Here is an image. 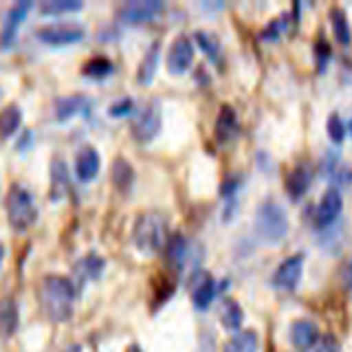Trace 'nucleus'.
Instances as JSON below:
<instances>
[{
    "instance_id": "obj_35",
    "label": "nucleus",
    "mask_w": 352,
    "mask_h": 352,
    "mask_svg": "<svg viewBox=\"0 0 352 352\" xmlns=\"http://www.w3.org/2000/svg\"><path fill=\"white\" fill-rule=\"evenodd\" d=\"M62 352H82V346L80 344H71V346H66Z\"/></svg>"
},
{
    "instance_id": "obj_6",
    "label": "nucleus",
    "mask_w": 352,
    "mask_h": 352,
    "mask_svg": "<svg viewBox=\"0 0 352 352\" xmlns=\"http://www.w3.org/2000/svg\"><path fill=\"white\" fill-rule=\"evenodd\" d=\"M84 27L80 22H49L36 29V36L49 44H71L84 38Z\"/></svg>"
},
{
    "instance_id": "obj_16",
    "label": "nucleus",
    "mask_w": 352,
    "mask_h": 352,
    "mask_svg": "<svg viewBox=\"0 0 352 352\" xmlns=\"http://www.w3.org/2000/svg\"><path fill=\"white\" fill-rule=\"evenodd\" d=\"M102 271H104V260L99 258L97 253H88V256L77 260V264H75V275H77V280H80V284L86 280L99 278V273Z\"/></svg>"
},
{
    "instance_id": "obj_1",
    "label": "nucleus",
    "mask_w": 352,
    "mask_h": 352,
    "mask_svg": "<svg viewBox=\"0 0 352 352\" xmlns=\"http://www.w3.org/2000/svg\"><path fill=\"white\" fill-rule=\"evenodd\" d=\"M42 308L53 322H66L73 315L75 284L64 275H47L40 289Z\"/></svg>"
},
{
    "instance_id": "obj_13",
    "label": "nucleus",
    "mask_w": 352,
    "mask_h": 352,
    "mask_svg": "<svg viewBox=\"0 0 352 352\" xmlns=\"http://www.w3.org/2000/svg\"><path fill=\"white\" fill-rule=\"evenodd\" d=\"M29 9H31L29 0H20V3H14L9 7L5 25H3V33H0V44H3V47H9V44H11V40H14L16 31H18V25L25 20Z\"/></svg>"
},
{
    "instance_id": "obj_28",
    "label": "nucleus",
    "mask_w": 352,
    "mask_h": 352,
    "mask_svg": "<svg viewBox=\"0 0 352 352\" xmlns=\"http://www.w3.org/2000/svg\"><path fill=\"white\" fill-rule=\"evenodd\" d=\"M194 36H196V44H198V47H201L207 53V58H212V60H218L220 58V42H218V38L214 36V33L196 31Z\"/></svg>"
},
{
    "instance_id": "obj_21",
    "label": "nucleus",
    "mask_w": 352,
    "mask_h": 352,
    "mask_svg": "<svg viewBox=\"0 0 352 352\" xmlns=\"http://www.w3.org/2000/svg\"><path fill=\"white\" fill-rule=\"evenodd\" d=\"M238 130V117L236 113L231 110L229 106L220 108V115H218V124H216V135L220 141H229L231 137L236 135Z\"/></svg>"
},
{
    "instance_id": "obj_34",
    "label": "nucleus",
    "mask_w": 352,
    "mask_h": 352,
    "mask_svg": "<svg viewBox=\"0 0 352 352\" xmlns=\"http://www.w3.org/2000/svg\"><path fill=\"white\" fill-rule=\"evenodd\" d=\"M317 352H341V348L333 337H324L317 344Z\"/></svg>"
},
{
    "instance_id": "obj_31",
    "label": "nucleus",
    "mask_w": 352,
    "mask_h": 352,
    "mask_svg": "<svg viewBox=\"0 0 352 352\" xmlns=\"http://www.w3.org/2000/svg\"><path fill=\"white\" fill-rule=\"evenodd\" d=\"M328 135L330 139H333L335 143H341L346 137V124L344 119H341L339 115H330L328 117Z\"/></svg>"
},
{
    "instance_id": "obj_15",
    "label": "nucleus",
    "mask_w": 352,
    "mask_h": 352,
    "mask_svg": "<svg viewBox=\"0 0 352 352\" xmlns=\"http://www.w3.org/2000/svg\"><path fill=\"white\" fill-rule=\"evenodd\" d=\"M165 256H168V262L172 264L174 269H183L187 256H190V242L183 234H174L168 245H165Z\"/></svg>"
},
{
    "instance_id": "obj_20",
    "label": "nucleus",
    "mask_w": 352,
    "mask_h": 352,
    "mask_svg": "<svg viewBox=\"0 0 352 352\" xmlns=\"http://www.w3.org/2000/svg\"><path fill=\"white\" fill-rule=\"evenodd\" d=\"M258 350V335L253 330H242L231 337L223 352H256Z\"/></svg>"
},
{
    "instance_id": "obj_9",
    "label": "nucleus",
    "mask_w": 352,
    "mask_h": 352,
    "mask_svg": "<svg viewBox=\"0 0 352 352\" xmlns=\"http://www.w3.org/2000/svg\"><path fill=\"white\" fill-rule=\"evenodd\" d=\"M163 11V3L159 0H132L119 7V18L126 22H146L157 18Z\"/></svg>"
},
{
    "instance_id": "obj_5",
    "label": "nucleus",
    "mask_w": 352,
    "mask_h": 352,
    "mask_svg": "<svg viewBox=\"0 0 352 352\" xmlns=\"http://www.w3.org/2000/svg\"><path fill=\"white\" fill-rule=\"evenodd\" d=\"M159 130H161V106H159V99H150V102L141 108L135 124H132V135H135L137 141L148 143L159 135Z\"/></svg>"
},
{
    "instance_id": "obj_19",
    "label": "nucleus",
    "mask_w": 352,
    "mask_h": 352,
    "mask_svg": "<svg viewBox=\"0 0 352 352\" xmlns=\"http://www.w3.org/2000/svg\"><path fill=\"white\" fill-rule=\"evenodd\" d=\"M159 51H161L159 42H154L152 47L148 49V53L143 55V60L139 64V73H137V80L141 84H150L152 82V77H154V73H157V66H159Z\"/></svg>"
},
{
    "instance_id": "obj_25",
    "label": "nucleus",
    "mask_w": 352,
    "mask_h": 352,
    "mask_svg": "<svg viewBox=\"0 0 352 352\" xmlns=\"http://www.w3.org/2000/svg\"><path fill=\"white\" fill-rule=\"evenodd\" d=\"M18 326V308L14 300H5L0 304V333L11 335Z\"/></svg>"
},
{
    "instance_id": "obj_8",
    "label": "nucleus",
    "mask_w": 352,
    "mask_h": 352,
    "mask_svg": "<svg viewBox=\"0 0 352 352\" xmlns=\"http://www.w3.org/2000/svg\"><path fill=\"white\" fill-rule=\"evenodd\" d=\"M194 62V44L190 38L179 36L168 51V69L174 75H181L192 66Z\"/></svg>"
},
{
    "instance_id": "obj_29",
    "label": "nucleus",
    "mask_w": 352,
    "mask_h": 352,
    "mask_svg": "<svg viewBox=\"0 0 352 352\" xmlns=\"http://www.w3.org/2000/svg\"><path fill=\"white\" fill-rule=\"evenodd\" d=\"M75 9H82L80 0H44V3H40L42 14H62V11H75Z\"/></svg>"
},
{
    "instance_id": "obj_33",
    "label": "nucleus",
    "mask_w": 352,
    "mask_h": 352,
    "mask_svg": "<svg viewBox=\"0 0 352 352\" xmlns=\"http://www.w3.org/2000/svg\"><path fill=\"white\" fill-rule=\"evenodd\" d=\"M341 282H344L346 286V291L352 295V258L341 267Z\"/></svg>"
},
{
    "instance_id": "obj_36",
    "label": "nucleus",
    "mask_w": 352,
    "mask_h": 352,
    "mask_svg": "<svg viewBox=\"0 0 352 352\" xmlns=\"http://www.w3.org/2000/svg\"><path fill=\"white\" fill-rule=\"evenodd\" d=\"M3 258H5V247H3V242H0V262H3Z\"/></svg>"
},
{
    "instance_id": "obj_14",
    "label": "nucleus",
    "mask_w": 352,
    "mask_h": 352,
    "mask_svg": "<svg viewBox=\"0 0 352 352\" xmlns=\"http://www.w3.org/2000/svg\"><path fill=\"white\" fill-rule=\"evenodd\" d=\"M99 165H102V161H99V152L93 146H84L80 152H77L75 172H77V176H80V181L95 179L97 172H99Z\"/></svg>"
},
{
    "instance_id": "obj_23",
    "label": "nucleus",
    "mask_w": 352,
    "mask_h": 352,
    "mask_svg": "<svg viewBox=\"0 0 352 352\" xmlns=\"http://www.w3.org/2000/svg\"><path fill=\"white\" fill-rule=\"evenodd\" d=\"M220 322H223V326L227 330H238L242 326V322H245V313H242L240 304L234 300H227L223 311H220Z\"/></svg>"
},
{
    "instance_id": "obj_4",
    "label": "nucleus",
    "mask_w": 352,
    "mask_h": 352,
    "mask_svg": "<svg viewBox=\"0 0 352 352\" xmlns=\"http://www.w3.org/2000/svg\"><path fill=\"white\" fill-rule=\"evenodd\" d=\"M7 216H9L11 227L18 229V231H25L27 227H31L33 220H36V216H38L36 203H33L29 190H25V187L18 185V183H14L9 187Z\"/></svg>"
},
{
    "instance_id": "obj_3",
    "label": "nucleus",
    "mask_w": 352,
    "mask_h": 352,
    "mask_svg": "<svg viewBox=\"0 0 352 352\" xmlns=\"http://www.w3.org/2000/svg\"><path fill=\"white\" fill-rule=\"evenodd\" d=\"M256 231L262 240L278 242L289 231V218L278 201H264L256 214Z\"/></svg>"
},
{
    "instance_id": "obj_10",
    "label": "nucleus",
    "mask_w": 352,
    "mask_h": 352,
    "mask_svg": "<svg viewBox=\"0 0 352 352\" xmlns=\"http://www.w3.org/2000/svg\"><path fill=\"white\" fill-rule=\"evenodd\" d=\"M341 207H344V198H341V192L337 187H330L326 190V194L322 196V201L317 205V225L319 227H328L333 225L335 220L341 214Z\"/></svg>"
},
{
    "instance_id": "obj_27",
    "label": "nucleus",
    "mask_w": 352,
    "mask_h": 352,
    "mask_svg": "<svg viewBox=\"0 0 352 352\" xmlns=\"http://www.w3.org/2000/svg\"><path fill=\"white\" fill-rule=\"evenodd\" d=\"M132 179H135V172H132L130 163L124 161V159H117L113 163V181H115V185L119 187V190H128Z\"/></svg>"
},
{
    "instance_id": "obj_12",
    "label": "nucleus",
    "mask_w": 352,
    "mask_h": 352,
    "mask_svg": "<svg viewBox=\"0 0 352 352\" xmlns=\"http://www.w3.org/2000/svg\"><path fill=\"white\" fill-rule=\"evenodd\" d=\"M319 341V330L313 322L308 319H297L291 326V344L300 350V352H308L313 346H317Z\"/></svg>"
},
{
    "instance_id": "obj_22",
    "label": "nucleus",
    "mask_w": 352,
    "mask_h": 352,
    "mask_svg": "<svg viewBox=\"0 0 352 352\" xmlns=\"http://www.w3.org/2000/svg\"><path fill=\"white\" fill-rule=\"evenodd\" d=\"M20 119H22V113L16 104H9L7 108L0 110V137L14 135L20 126Z\"/></svg>"
},
{
    "instance_id": "obj_26",
    "label": "nucleus",
    "mask_w": 352,
    "mask_h": 352,
    "mask_svg": "<svg viewBox=\"0 0 352 352\" xmlns=\"http://www.w3.org/2000/svg\"><path fill=\"white\" fill-rule=\"evenodd\" d=\"M330 20H333V29H335V36L341 44H350V25H348V18H346V11L333 7L330 11Z\"/></svg>"
},
{
    "instance_id": "obj_38",
    "label": "nucleus",
    "mask_w": 352,
    "mask_h": 352,
    "mask_svg": "<svg viewBox=\"0 0 352 352\" xmlns=\"http://www.w3.org/2000/svg\"><path fill=\"white\" fill-rule=\"evenodd\" d=\"M350 132H352V119H350Z\"/></svg>"
},
{
    "instance_id": "obj_24",
    "label": "nucleus",
    "mask_w": 352,
    "mask_h": 352,
    "mask_svg": "<svg viewBox=\"0 0 352 352\" xmlns=\"http://www.w3.org/2000/svg\"><path fill=\"white\" fill-rule=\"evenodd\" d=\"M51 198H60L66 190H69V176H66V165L64 161H53L51 165Z\"/></svg>"
},
{
    "instance_id": "obj_32",
    "label": "nucleus",
    "mask_w": 352,
    "mask_h": 352,
    "mask_svg": "<svg viewBox=\"0 0 352 352\" xmlns=\"http://www.w3.org/2000/svg\"><path fill=\"white\" fill-rule=\"evenodd\" d=\"M132 106H135V102H132V97H121V99H117V102H115L113 106H110L108 113L113 115V117H124V115L130 113Z\"/></svg>"
},
{
    "instance_id": "obj_2",
    "label": "nucleus",
    "mask_w": 352,
    "mask_h": 352,
    "mask_svg": "<svg viewBox=\"0 0 352 352\" xmlns=\"http://www.w3.org/2000/svg\"><path fill=\"white\" fill-rule=\"evenodd\" d=\"M135 245L141 251H159L168 245V218L159 212H146L137 218L132 229Z\"/></svg>"
},
{
    "instance_id": "obj_11",
    "label": "nucleus",
    "mask_w": 352,
    "mask_h": 352,
    "mask_svg": "<svg viewBox=\"0 0 352 352\" xmlns=\"http://www.w3.org/2000/svg\"><path fill=\"white\" fill-rule=\"evenodd\" d=\"M313 183V168L308 163H297L295 168L289 172V176H286V192L291 194L293 201H297V198H302L306 194V190L311 187Z\"/></svg>"
},
{
    "instance_id": "obj_7",
    "label": "nucleus",
    "mask_w": 352,
    "mask_h": 352,
    "mask_svg": "<svg viewBox=\"0 0 352 352\" xmlns=\"http://www.w3.org/2000/svg\"><path fill=\"white\" fill-rule=\"evenodd\" d=\"M302 269H304V256L302 253H295V256L286 258L278 271L273 275V286L280 291H293L302 278Z\"/></svg>"
},
{
    "instance_id": "obj_37",
    "label": "nucleus",
    "mask_w": 352,
    "mask_h": 352,
    "mask_svg": "<svg viewBox=\"0 0 352 352\" xmlns=\"http://www.w3.org/2000/svg\"><path fill=\"white\" fill-rule=\"evenodd\" d=\"M128 352H141V350L137 346H132V348H128Z\"/></svg>"
},
{
    "instance_id": "obj_18",
    "label": "nucleus",
    "mask_w": 352,
    "mask_h": 352,
    "mask_svg": "<svg viewBox=\"0 0 352 352\" xmlns=\"http://www.w3.org/2000/svg\"><path fill=\"white\" fill-rule=\"evenodd\" d=\"M86 104H88V97H84V95L60 97L58 102H55V117H58L60 121H66V119H71L75 113H80Z\"/></svg>"
},
{
    "instance_id": "obj_17",
    "label": "nucleus",
    "mask_w": 352,
    "mask_h": 352,
    "mask_svg": "<svg viewBox=\"0 0 352 352\" xmlns=\"http://www.w3.org/2000/svg\"><path fill=\"white\" fill-rule=\"evenodd\" d=\"M216 293H218L216 280H212L209 275H203V280L198 282V284L194 286V291H192L194 306H196V308H201V311H205V308H209V304L214 302Z\"/></svg>"
},
{
    "instance_id": "obj_30",
    "label": "nucleus",
    "mask_w": 352,
    "mask_h": 352,
    "mask_svg": "<svg viewBox=\"0 0 352 352\" xmlns=\"http://www.w3.org/2000/svg\"><path fill=\"white\" fill-rule=\"evenodd\" d=\"M84 73L91 75V77H106V75L113 73V62L99 55V58H93L84 64Z\"/></svg>"
}]
</instances>
